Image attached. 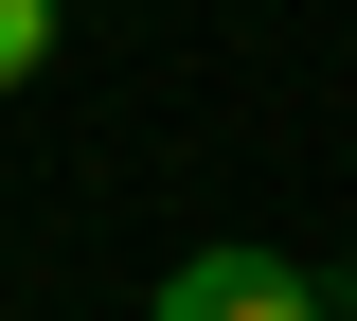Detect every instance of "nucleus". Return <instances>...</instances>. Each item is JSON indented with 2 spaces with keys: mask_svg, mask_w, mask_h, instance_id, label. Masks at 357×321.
Masks as SVG:
<instances>
[{
  "mask_svg": "<svg viewBox=\"0 0 357 321\" xmlns=\"http://www.w3.org/2000/svg\"><path fill=\"white\" fill-rule=\"evenodd\" d=\"M143 321H340V304H321V268H286V250H178Z\"/></svg>",
  "mask_w": 357,
  "mask_h": 321,
  "instance_id": "f257e3e1",
  "label": "nucleus"
},
{
  "mask_svg": "<svg viewBox=\"0 0 357 321\" xmlns=\"http://www.w3.org/2000/svg\"><path fill=\"white\" fill-rule=\"evenodd\" d=\"M54 36H72V0H0V107L54 72Z\"/></svg>",
  "mask_w": 357,
  "mask_h": 321,
  "instance_id": "f03ea898",
  "label": "nucleus"
}]
</instances>
